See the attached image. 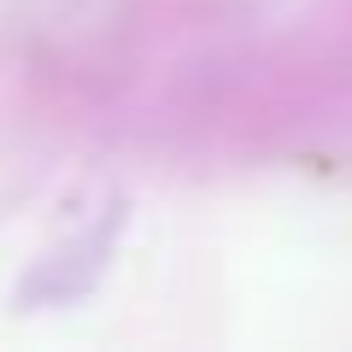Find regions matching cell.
Here are the masks:
<instances>
[]
</instances>
